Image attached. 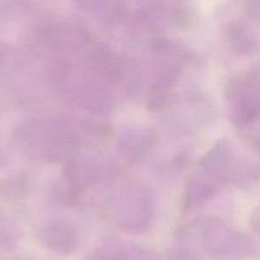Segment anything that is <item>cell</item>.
<instances>
[{
	"mask_svg": "<svg viewBox=\"0 0 260 260\" xmlns=\"http://www.w3.org/2000/svg\"><path fill=\"white\" fill-rule=\"evenodd\" d=\"M108 212L119 228L128 231H142L150 225L154 216L151 192L142 185H129L109 203Z\"/></svg>",
	"mask_w": 260,
	"mask_h": 260,
	"instance_id": "cell-3",
	"label": "cell"
},
{
	"mask_svg": "<svg viewBox=\"0 0 260 260\" xmlns=\"http://www.w3.org/2000/svg\"><path fill=\"white\" fill-rule=\"evenodd\" d=\"M249 141L251 142V145L254 146V149L260 154V129L255 132H251L250 137H249Z\"/></svg>",
	"mask_w": 260,
	"mask_h": 260,
	"instance_id": "cell-8",
	"label": "cell"
},
{
	"mask_svg": "<svg viewBox=\"0 0 260 260\" xmlns=\"http://www.w3.org/2000/svg\"><path fill=\"white\" fill-rule=\"evenodd\" d=\"M260 175V168L234 151L229 141H221L201 161L185 192V205L194 207L215 196L229 182L251 184Z\"/></svg>",
	"mask_w": 260,
	"mask_h": 260,
	"instance_id": "cell-1",
	"label": "cell"
},
{
	"mask_svg": "<svg viewBox=\"0 0 260 260\" xmlns=\"http://www.w3.org/2000/svg\"><path fill=\"white\" fill-rule=\"evenodd\" d=\"M70 179L80 187L95 184L107 179L113 173V167L101 159H81L74 162L70 169Z\"/></svg>",
	"mask_w": 260,
	"mask_h": 260,
	"instance_id": "cell-6",
	"label": "cell"
},
{
	"mask_svg": "<svg viewBox=\"0 0 260 260\" xmlns=\"http://www.w3.org/2000/svg\"><path fill=\"white\" fill-rule=\"evenodd\" d=\"M226 42L239 53H250L255 47V38L244 23L231 22L223 28Z\"/></svg>",
	"mask_w": 260,
	"mask_h": 260,
	"instance_id": "cell-7",
	"label": "cell"
},
{
	"mask_svg": "<svg viewBox=\"0 0 260 260\" xmlns=\"http://www.w3.org/2000/svg\"><path fill=\"white\" fill-rule=\"evenodd\" d=\"M251 222H253V228L255 229L256 233L260 234V210L256 211V212L254 213Z\"/></svg>",
	"mask_w": 260,
	"mask_h": 260,
	"instance_id": "cell-9",
	"label": "cell"
},
{
	"mask_svg": "<svg viewBox=\"0 0 260 260\" xmlns=\"http://www.w3.org/2000/svg\"><path fill=\"white\" fill-rule=\"evenodd\" d=\"M41 236L51 249L61 253L73 251L79 241V233L75 226L63 220L48 222L41 231Z\"/></svg>",
	"mask_w": 260,
	"mask_h": 260,
	"instance_id": "cell-5",
	"label": "cell"
},
{
	"mask_svg": "<svg viewBox=\"0 0 260 260\" xmlns=\"http://www.w3.org/2000/svg\"><path fill=\"white\" fill-rule=\"evenodd\" d=\"M225 95L234 123L245 126L260 118V69L231 78Z\"/></svg>",
	"mask_w": 260,
	"mask_h": 260,
	"instance_id": "cell-4",
	"label": "cell"
},
{
	"mask_svg": "<svg viewBox=\"0 0 260 260\" xmlns=\"http://www.w3.org/2000/svg\"><path fill=\"white\" fill-rule=\"evenodd\" d=\"M216 258H238L251 253L253 244L239 231L216 218H203L184 229Z\"/></svg>",
	"mask_w": 260,
	"mask_h": 260,
	"instance_id": "cell-2",
	"label": "cell"
}]
</instances>
